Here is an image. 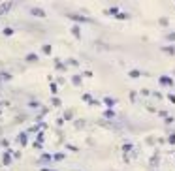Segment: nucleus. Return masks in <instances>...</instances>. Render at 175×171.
Masks as SVG:
<instances>
[{"mask_svg": "<svg viewBox=\"0 0 175 171\" xmlns=\"http://www.w3.org/2000/svg\"><path fill=\"white\" fill-rule=\"evenodd\" d=\"M32 13H34V15H38V17H43V15H45L41 9H32Z\"/></svg>", "mask_w": 175, "mask_h": 171, "instance_id": "obj_1", "label": "nucleus"}, {"mask_svg": "<svg viewBox=\"0 0 175 171\" xmlns=\"http://www.w3.org/2000/svg\"><path fill=\"white\" fill-rule=\"evenodd\" d=\"M26 60H28V62H34V60H38V56H36V55H28Z\"/></svg>", "mask_w": 175, "mask_h": 171, "instance_id": "obj_2", "label": "nucleus"}]
</instances>
